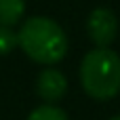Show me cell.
Listing matches in <instances>:
<instances>
[{"label":"cell","instance_id":"1","mask_svg":"<svg viewBox=\"0 0 120 120\" xmlns=\"http://www.w3.org/2000/svg\"><path fill=\"white\" fill-rule=\"evenodd\" d=\"M21 51L36 63L55 65L68 55V36L59 23L49 17H30L17 32Z\"/></svg>","mask_w":120,"mask_h":120},{"label":"cell","instance_id":"2","mask_svg":"<svg viewBox=\"0 0 120 120\" xmlns=\"http://www.w3.org/2000/svg\"><path fill=\"white\" fill-rule=\"evenodd\" d=\"M80 84L91 99L110 101L120 93V57L112 49H93L82 57Z\"/></svg>","mask_w":120,"mask_h":120},{"label":"cell","instance_id":"3","mask_svg":"<svg viewBox=\"0 0 120 120\" xmlns=\"http://www.w3.org/2000/svg\"><path fill=\"white\" fill-rule=\"evenodd\" d=\"M86 34L97 49H108L118 34V19L114 11L99 6L86 19Z\"/></svg>","mask_w":120,"mask_h":120},{"label":"cell","instance_id":"4","mask_svg":"<svg viewBox=\"0 0 120 120\" xmlns=\"http://www.w3.org/2000/svg\"><path fill=\"white\" fill-rule=\"evenodd\" d=\"M36 93L44 103L55 105L68 93V78L57 68H44L36 78Z\"/></svg>","mask_w":120,"mask_h":120},{"label":"cell","instance_id":"5","mask_svg":"<svg viewBox=\"0 0 120 120\" xmlns=\"http://www.w3.org/2000/svg\"><path fill=\"white\" fill-rule=\"evenodd\" d=\"M25 13V0H0V25L13 27Z\"/></svg>","mask_w":120,"mask_h":120},{"label":"cell","instance_id":"6","mask_svg":"<svg viewBox=\"0 0 120 120\" xmlns=\"http://www.w3.org/2000/svg\"><path fill=\"white\" fill-rule=\"evenodd\" d=\"M27 120H70L68 114L57 108V105H51V103H44L36 110H32V114L27 116Z\"/></svg>","mask_w":120,"mask_h":120},{"label":"cell","instance_id":"7","mask_svg":"<svg viewBox=\"0 0 120 120\" xmlns=\"http://www.w3.org/2000/svg\"><path fill=\"white\" fill-rule=\"evenodd\" d=\"M17 44H19L17 32H13V27H2L0 25V55H8Z\"/></svg>","mask_w":120,"mask_h":120},{"label":"cell","instance_id":"8","mask_svg":"<svg viewBox=\"0 0 120 120\" xmlns=\"http://www.w3.org/2000/svg\"><path fill=\"white\" fill-rule=\"evenodd\" d=\"M110 120H120V114H118V116H112Z\"/></svg>","mask_w":120,"mask_h":120}]
</instances>
